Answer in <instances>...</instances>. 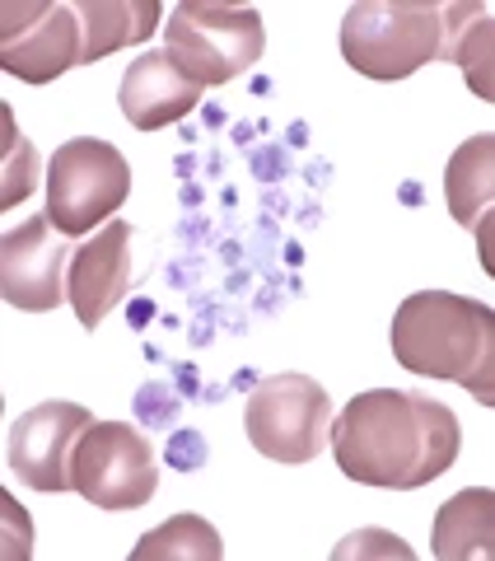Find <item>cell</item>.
<instances>
[{"mask_svg": "<svg viewBox=\"0 0 495 561\" xmlns=\"http://www.w3.org/2000/svg\"><path fill=\"white\" fill-rule=\"evenodd\" d=\"M80 24H84V66L113 57L122 47L150 43L164 5L159 0H76Z\"/></svg>", "mask_w": 495, "mask_h": 561, "instance_id": "obj_15", "label": "cell"}, {"mask_svg": "<svg viewBox=\"0 0 495 561\" xmlns=\"http://www.w3.org/2000/svg\"><path fill=\"white\" fill-rule=\"evenodd\" d=\"M131 197V164L113 140L70 136L47 164V216L66 239L108 225Z\"/></svg>", "mask_w": 495, "mask_h": 561, "instance_id": "obj_4", "label": "cell"}, {"mask_svg": "<svg viewBox=\"0 0 495 561\" xmlns=\"http://www.w3.org/2000/svg\"><path fill=\"white\" fill-rule=\"evenodd\" d=\"M51 216H33L24 225H14L0 239V295L5 305L24 313H51L66 295V267L70 249L61 243Z\"/></svg>", "mask_w": 495, "mask_h": 561, "instance_id": "obj_9", "label": "cell"}, {"mask_svg": "<svg viewBox=\"0 0 495 561\" xmlns=\"http://www.w3.org/2000/svg\"><path fill=\"white\" fill-rule=\"evenodd\" d=\"M225 542L202 515H173L131 548V561H220Z\"/></svg>", "mask_w": 495, "mask_h": 561, "instance_id": "obj_17", "label": "cell"}, {"mask_svg": "<svg viewBox=\"0 0 495 561\" xmlns=\"http://www.w3.org/2000/svg\"><path fill=\"white\" fill-rule=\"evenodd\" d=\"M131 290V225L113 216L103 230L70 253L66 267V300L76 309L84 332H99V323L113 313V305Z\"/></svg>", "mask_w": 495, "mask_h": 561, "instance_id": "obj_11", "label": "cell"}, {"mask_svg": "<svg viewBox=\"0 0 495 561\" xmlns=\"http://www.w3.org/2000/svg\"><path fill=\"white\" fill-rule=\"evenodd\" d=\"M342 57L369 80H406L445 57L439 0H360L342 20Z\"/></svg>", "mask_w": 495, "mask_h": 561, "instance_id": "obj_3", "label": "cell"}, {"mask_svg": "<svg viewBox=\"0 0 495 561\" xmlns=\"http://www.w3.org/2000/svg\"><path fill=\"white\" fill-rule=\"evenodd\" d=\"M84 426H94L90 408L80 402H38L10 426V472L33 491H76L70 482V454Z\"/></svg>", "mask_w": 495, "mask_h": 561, "instance_id": "obj_10", "label": "cell"}, {"mask_svg": "<svg viewBox=\"0 0 495 561\" xmlns=\"http://www.w3.org/2000/svg\"><path fill=\"white\" fill-rule=\"evenodd\" d=\"M197 103H202V84L173 61L169 47L136 57L117 90V108L136 131H164L187 113H197Z\"/></svg>", "mask_w": 495, "mask_h": 561, "instance_id": "obj_12", "label": "cell"}, {"mask_svg": "<svg viewBox=\"0 0 495 561\" xmlns=\"http://www.w3.org/2000/svg\"><path fill=\"white\" fill-rule=\"evenodd\" d=\"M206 440H202V431H169V445H164V459L169 468H179V472H197L206 468Z\"/></svg>", "mask_w": 495, "mask_h": 561, "instance_id": "obj_20", "label": "cell"}, {"mask_svg": "<svg viewBox=\"0 0 495 561\" xmlns=\"http://www.w3.org/2000/svg\"><path fill=\"white\" fill-rule=\"evenodd\" d=\"M393 360L421 379H449L495 408V313L453 290H416L393 313Z\"/></svg>", "mask_w": 495, "mask_h": 561, "instance_id": "obj_2", "label": "cell"}, {"mask_svg": "<svg viewBox=\"0 0 495 561\" xmlns=\"http://www.w3.org/2000/svg\"><path fill=\"white\" fill-rule=\"evenodd\" d=\"M243 431L262 459L313 463L332 435V398L309 375L257 379L243 408Z\"/></svg>", "mask_w": 495, "mask_h": 561, "instance_id": "obj_6", "label": "cell"}, {"mask_svg": "<svg viewBox=\"0 0 495 561\" xmlns=\"http://www.w3.org/2000/svg\"><path fill=\"white\" fill-rule=\"evenodd\" d=\"M127 319H131V328H146V323L154 319V305H150V300H131V309H127Z\"/></svg>", "mask_w": 495, "mask_h": 561, "instance_id": "obj_22", "label": "cell"}, {"mask_svg": "<svg viewBox=\"0 0 495 561\" xmlns=\"http://www.w3.org/2000/svg\"><path fill=\"white\" fill-rule=\"evenodd\" d=\"M0 505H5V524H10V534H5V538H10V548H5V557H24V561H28V557H33L28 515H20V505H14L10 496H0Z\"/></svg>", "mask_w": 495, "mask_h": 561, "instance_id": "obj_21", "label": "cell"}, {"mask_svg": "<svg viewBox=\"0 0 495 561\" xmlns=\"http://www.w3.org/2000/svg\"><path fill=\"white\" fill-rule=\"evenodd\" d=\"M0 122H5V136H0V146H5V187H0V206H20L28 192L38 187V150H33V140L20 136L10 108H0Z\"/></svg>", "mask_w": 495, "mask_h": 561, "instance_id": "obj_18", "label": "cell"}, {"mask_svg": "<svg viewBox=\"0 0 495 561\" xmlns=\"http://www.w3.org/2000/svg\"><path fill=\"white\" fill-rule=\"evenodd\" d=\"M430 552L439 561H491L495 557V491L468 486L435 515Z\"/></svg>", "mask_w": 495, "mask_h": 561, "instance_id": "obj_14", "label": "cell"}, {"mask_svg": "<svg viewBox=\"0 0 495 561\" xmlns=\"http://www.w3.org/2000/svg\"><path fill=\"white\" fill-rule=\"evenodd\" d=\"M491 51H495V20L491 5L482 0H449L445 5V57L439 61H458L468 70L472 90L486 103L495 99V76H491Z\"/></svg>", "mask_w": 495, "mask_h": 561, "instance_id": "obj_16", "label": "cell"}, {"mask_svg": "<svg viewBox=\"0 0 495 561\" xmlns=\"http://www.w3.org/2000/svg\"><path fill=\"white\" fill-rule=\"evenodd\" d=\"M136 421L146 431H173V421H179V398L164 383H146V389L136 393Z\"/></svg>", "mask_w": 495, "mask_h": 561, "instance_id": "obj_19", "label": "cell"}, {"mask_svg": "<svg viewBox=\"0 0 495 561\" xmlns=\"http://www.w3.org/2000/svg\"><path fill=\"white\" fill-rule=\"evenodd\" d=\"M169 51L192 80L229 84L243 70H253L267 51V28L253 5H220V0H183L173 5V20L164 24Z\"/></svg>", "mask_w": 495, "mask_h": 561, "instance_id": "obj_5", "label": "cell"}, {"mask_svg": "<svg viewBox=\"0 0 495 561\" xmlns=\"http://www.w3.org/2000/svg\"><path fill=\"white\" fill-rule=\"evenodd\" d=\"M70 482L99 511H140L159 491L154 445L127 421H94L70 454Z\"/></svg>", "mask_w": 495, "mask_h": 561, "instance_id": "obj_7", "label": "cell"}, {"mask_svg": "<svg viewBox=\"0 0 495 561\" xmlns=\"http://www.w3.org/2000/svg\"><path fill=\"white\" fill-rule=\"evenodd\" d=\"M445 202H449V216L463 230H476L482 262L491 267V202H495V136L491 131L472 136L453 150V160L445 169Z\"/></svg>", "mask_w": 495, "mask_h": 561, "instance_id": "obj_13", "label": "cell"}, {"mask_svg": "<svg viewBox=\"0 0 495 561\" xmlns=\"http://www.w3.org/2000/svg\"><path fill=\"white\" fill-rule=\"evenodd\" d=\"M402 202L416 206V202H421V187H416V183H402Z\"/></svg>", "mask_w": 495, "mask_h": 561, "instance_id": "obj_23", "label": "cell"}, {"mask_svg": "<svg viewBox=\"0 0 495 561\" xmlns=\"http://www.w3.org/2000/svg\"><path fill=\"white\" fill-rule=\"evenodd\" d=\"M332 459L350 482L416 491L458 463V416L426 393L369 389L332 416Z\"/></svg>", "mask_w": 495, "mask_h": 561, "instance_id": "obj_1", "label": "cell"}, {"mask_svg": "<svg viewBox=\"0 0 495 561\" xmlns=\"http://www.w3.org/2000/svg\"><path fill=\"white\" fill-rule=\"evenodd\" d=\"M0 66L24 84H51L84 66V24L61 0H5L0 5Z\"/></svg>", "mask_w": 495, "mask_h": 561, "instance_id": "obj_8", "label": "cell"}]
</instances>
